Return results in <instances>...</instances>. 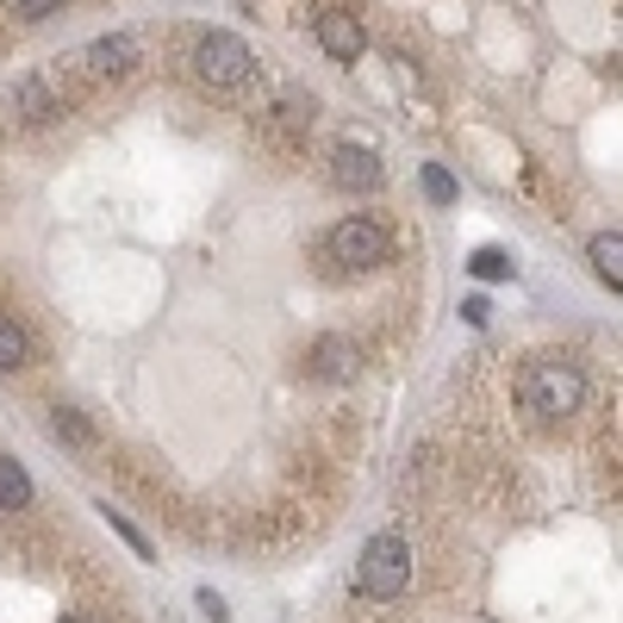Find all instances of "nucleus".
Returning <instances> with one entry per match:
<instances>
[{
	"label": "nucleus",
	"mask_w": 623,
	"mask_h": 623,
	"mask_svg": "<svg viewBox=\"0 0 623 623\" xmlns=\"http://www.w3.org/2000/svg\"><path fill=\"white\" fill-rule=\"evenodd\" d=\"M467 268H474L481 280H512V256H505L498 244H481L474 256H467Z\"/></svg>",
	"instance_id": "nucleus-16"
},
{
	"label": "nucleus",
	"mask_w": 623,
	"mask_h": 623,
	"mask_svg": "<svg viewBox=\"0 0 623 623\" xmlns=\"http://www.w3.org/2000/svg\"><path fill=\"white\" fill-rule=\"evenodd\" d=\"M312 119H318V107H312L299 88H287V93H275V100L263 107L256 131H263L275 150H299V144H306V131H312Z\"/></svg>",
	"instance_id": "nucleus-7"
},
{
	"label": "nucleus",
	"mask_w": 623,
	"mask_h": 623,
	"mask_svg": "<svg viewBox=\"0 0 623 623\" xmlns=\"http://www.w3.org/2000/svg\"><path fill=\"white\" fill-rule=\"evenodd\" d=\"M405 586H412V536H405V530L368 536V548H362V561H356V599L393 605V599H405Z\"/></svg>",
	"instance_id": "nucleus-2"
},
{
	"label": "nucleus",
	"mask_w": 623,
	"mask_h": 623,
	"mask_svg": "<svg viewBox=\"0 0 623 623\" xmlns=\"http://www.w3.org/2000/svg\"><path fill=\"white\" fill-rule=\"evenodd\" d=\"M194 605L206 611V623H225V617H231V611H225V599H218L212 586H200V599H194Z\"/></svg>",
	"instance_id": "nucleus-19"
},
{
	"label": "nucleus",
	"mask_w": 623,
	"mask_h": 623,
	"mask_svg": "<svg viewBox=\"0 0 623 623\" xmlns=\"http://www.w3.org/2000/svg\"><path fill=\"white\" fill-rule=\"evenodd\" d=\"M26 362H31V337H26V325H19L13 312H0V374L26 368Z\"/></svg>",
	"instance_id": "nucleus-13"
},
{
	"label": "nucleus",
	"mask_w": 623,
	"mask_h": 623,
	"mask_svg": "<svg viewBox=\"0 0 623 623\" xmlns=\"http://www.w3.org/2000/svg\"><path fill=\"white\" fill-rule=\"evenodd\" d=\"M138 57H144V38H138V31H107V38L81 44L69 62L81 69V81H88V88H100V81H125L131 69H138Z\"/></svg>",
	"instance_id": "nucleus-6"
},
{
	"label": "nucleus",
	"mask_w": 623,
	"mask_h": 623,
	"mask_svg": "<svg viewBox=\"0 0 623 623\" xmlns=\"http://www.w3.org/2000/svg\"><path fill=\"white\" fill-rule=\"evenodd\" d=\"M312 31H318V44H325L330 62H356V57H362V19H356V13H343V7H325Z\"/></svg>",
	"instance_id": "nucleus-10"
},
{
	"label": "nucleus",
	"mask_w": 623,
	"mask_h": 623,
	"mask_svg": "<svg viewBox=\"0 0 623 623\" xmlns=\"http://www.w3.org/2000/svg\"><path fill=\"white\" fill-rule=\"evenodd\" d=\"M194 76L212 93H237L256 76V50H249L237 31H206V38H194Z\"/></svg>",
	"instance_id": "nucleus-4"
},
{
	"label": "nucleus",
	"mask_w": 623,
	"mask_h": 623,
	"mask_svg": "<svg viewBox=\"0 0 623 623\" xmlns=\"http://www.w3.org/2000/svg\"><path fill=\"white\" fill-rule=\"evenodd\" d=\"M26 505H31V474L13 455H0V512H26Z\"/></svg>",
	"instance_id": "nucleus-14"
},
{
	"label": "nucleus",
	"mask_w": 623,
	"mask_h": 623,
	"mask_svg": "<svg viewBox=\"0 0 623 623\" xmlns=\"http://www.w3.org/2000/svg\"><path fill=\"white\" fill-rule=\"evenodd\" d=\"M50 436H57V443H69V449H93V443H100V431L81 418L76 405H50Z\"/></svg>",
	"instance_id": "nucleus-12"
},
{
	"label": "nucleus",
	"mask_w": 623,
	"mask_h": 623,
	"mask_svg": "<svg viewBox=\"0 0 623 623\" xmlns=\"http://www.w3.org/2000/svg\"><path fill=\"white\" fill-rule=\"evenodd\" d=\"M62 623H93V617H62Z\"/></svg>",
	"instance_id": "nucleus-21"
},
{
	"label": "nucleus",
	"mask_w": 623,
	"mask_h": 623,
	"mask_svg": "<svg viewBox=\"0 0 623 623\" xmlns=\"http://www.w3.org/2000/svg\"><path fill=\"white\" fill-rule=\"evenodd\" d=\"M330 181H337L343 194H374V187L387 181V169H380V156H374L368 144H337V150H330Z\"/></svg>",
	"instance_id": "nucleus-9"
},
{
	"label": "nucleus",
	"mask_w": 623,
	"mask_h": 623,
	"mask_svg": "<svg viewBox=\"0 0 623 623\" xmlns=\"http://www.w3.org/2000/svg\"><path fill=\"white\" fill-rule=\"evenodd\" d=\"M7 119L19 125V131H44V125H57L62 112H69V100H62V88L50 81V69H31V76H19L13 88H7Z\"/></svg>",
	"instance_id": "nucleus-5"
},
{
	"label": "nucleus",
	"mask_w": 623,
	"mask_h": 623,
	"mask_svg": "<svg viewBox=\"0 0 623 623\" xmlns=\"http://www.w3.org/2000/svg\"><path fill=\"white\" fill-rule=\"evenodd\" d=\"M418 181H424V194H431L436 206H455V194H462V187H455V175L443 169V162H424V169H418Z\"/></svg>",
	"instance_id": "nucleus-17"
},
{
	"label": "nucleus",
	"mask_w": 623,
	"mask_h": 623,
	"mask_svg": "<svg viewBox=\"0 0 623 623\" xmlns=\"http://www.w3.org/2000/svg\"><path fill=\"white\" fill-rule=\"evenodd\" d=\"M306 374H312V380H330V387H337V380H356V374H362V343L337 337V330H330V337H312Z\"/></svg>",
	"instance_id": "nucleus-8"
},
{
	"label": "nucleus",
	"mask_w": 623,
	"mask_h": 623,
	"mask_svg": "<svg viewBox=\"0 0 623 623\" xmlns=\"http://www.w3.org/2000/svg\"><path fill=\"white\" fill-rule=\"evenodd\" d=\"M586 256H592V275H599L611 294H617V287H623V237L617 231H599L586 244Z\"/></svg>",
	"instance_id": "nucleus-11"
},
{
	"label": "nucleus",
	"mask_w": 623,
	"mask_h": 623,
	"mask_svg": "<svg viewBox=\"0 0 623 623\" xmlns=\"http://www.w3.org/2000/svg\"><path fill=\"white\" fill-rule=\"evenodd\" d=\"M13 13H19V26H44L50 13H62V0H19Z\"/></svg>",
	"instance_id": "nucleus-18"
},
{
	"label": "nucleus",
	"mask_w": 623,
	"mask_h": 623,
	"mask_svg": "<svg viewBox=\"0 0 623 623\" xmlns=\"http://www.w3.org/2000/svg\"><path fill=\"white\" fill-rule=\"evenodd\" d=\"M93 512H100V517H107V524H112V536H125V543H131V555H138V561H156L150 536H144V530L131 524V517H125V512H112V505H93Z\"/></svg>",
	"instance_id": "nucleus-15"
},
{
	"label": "nucleus",
	"mask_w": 623,
	"mask_h": 623,
	"mask_svg": "<svg viewBox=\"0 0 623 623\" xmlns=\"http://www.w3.org/2000/svg\"><path fill=\"white\" fill-rule=\"evenodd\" d=\"M318 256H325V268H337V275H362V268L393 263V231L374 212H349L325 231Z\"/></svg>",
	"instance_id": "nucleus-3"
},
{
	"label": "nucleus",
	"mask_w": 623,
	"mask_h": 623,
	"mask_svg": "<svg viewBox=\"0 0 623 623\" xmlns=\"http://www.w3.org/2000/svg\"><path fill=\"white\" fill-rule=\"evenodd\" d=\"M517 405H524L536 424H567L586 405V374L567 356H536L517 374Z\"/></svg>",
	"instance_id": "nucleus-1"
},
{
	"label": "nucleus",
	"mask_w": 623,
	"mask_h": 623,
	"mask_svg": "<svg viewBox=\"0 0 623 623\" xmlns=\"http://www.w3.org/2000/svg\"><path fill=\"white\" fill-rule=\"evenodd\" d=\"M462 318H467V325H486V318H493V306L474 294V299H462Z\"/></svg>",
	"instance_id": "nucleus-20"
}]
</instances>
